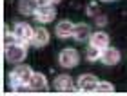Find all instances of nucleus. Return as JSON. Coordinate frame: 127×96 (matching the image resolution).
Wrapping results in <instances>:
<instances>
[{
    "mask_svg": "<svg viewBox=\"0 0 127 96\" xmlns=\"http://www.w3.org/2000/svg\"><path fill=\"white\" fill-rule=\"evenodd\" d=\"M58 62H60L62 67H65V69H73V67H76L80 64V53L76 49H73V47L62 49L60 54H58Z\"/></svg>",
    "mask_w": 127,
    "mask_h": 96,
    "instance_id": "3",
    "label": "nucleus"
},
{
    "mask_svg": "<svg viewBox=\"0 0 127 96\" xmlns=\"http://www.w3.org/2000/svg\"><path fill=\"white\" fill-rule=\"evenodd\" d=\"M40 5H42L40 0H18V11L22 15H26V16L34 15Z\"/></svg>",
    "mask_w": 127,
    "mask_h": 96,
    "instance_id": "10",
    "label": "nucleus"
},
{
    "mask_svg": "<svg viewBox=\"0 0 127 96\" xmlns=\"http://www.w3.org/2000/svg\"><path fill=\"white\" fill-rule=\"evenodd\" d=\"M31 44L34 47H44V46H47L49 44V31L45 29V27H34V31H33V40Z\"/></svg>",
    "mask_w": 127,
    "mask_h": 96,
    "instance_id": "8",
    "label": "nucleus"
},
{
    "mask_svg": "<svg viewBox=\"0 0 127 96\" xmlns=\"http://www.w3.org/2000/svg\"><path fill=\"white\" fill-rule=\"evenodd\" d=\"M29 89L31 91H45L47 89V78L42 72H33L29 80Z\"/></svg>",
    "mask_w": 127,
    "mask_h": 96,
    "instance_id": "13",
    "label": "nucleus"
},
{
    "mask_svg": "<svg viewBox=\"0 0 127 96\" xmlns=\"http://www.w3.org/2000/svg\"><path fill=\"white\" fill-rule=\"evenodd\" d=\"M33 27L27 24V22H18L13 27V38L20 44H29L33 40Z\"/></svg>",
    "mask_w": 127,
    "mask_h": 96,
    "instance_id": "4",
    "label": "nucleus"
},
{
    "mask_svg": "<svg viewBox=\"0 0 127 96\" xmlns=\"http://www.w3.org/2000/svg\"><path fill=\"white\" fill-rule=\"evenodd\" d=\"M89 44L93 47L102 51V49H105L109 46V35H107V33H103V31H95L93 35H91V38H89Z\"/></svg>",
    "mask_w": 127,
    "mask_h": 96,
    "instance_id": "9",
    "label": "nucleus"
},
{
    "mask_svg": "<svg viewBox=\"0 0 127 96\" xmlns=\"http://www.w3.org/2000/svg\"><path fill=\"white\" fill-rule=\"evenodd\" d=\"M98 78L95 74H82L78 78V91L80 93H96Z\"/></svg>",
    "mask_w": 127,
    "mask_h": 96,
    "instance_id": "6",
    "label": "nucleus"
},
{
    "mask_svg": "<svg viewBox=\"0 0 127 96\" xmlns=\"http://www.w3.org/2000/svg\"><path fill=\"white\" fill-rule=\"evenodd\" d=\"M102 2H113V0H102Z\"/></svg>",
    "mask_w": 127,
    "mask_h": 96,
    "instance_id": "20",
    "label": "nucleus"
},
{
    "mask_svg": "<svg viewBox=\"0 0 127 96\" xmlns=\"http://www.w3.org/2000/svg\"><path fill=\"white\" fill-rule=\"evenodd\" d=\"M96 93H100V94H113L114 93V85L109 83V82H98Z\"/></svg>",
    "mask_w": 127,
    "mask_h": 96,
    "instance_id": "15",
    "label": "nucleus"
},
{
    "mask_svg": "<svg viewBox=\"0 0 127 96\" xmlns=\"http://www.w3.org/2000/svg\"><path fill=\"white\" fill-rule=\"evenodd\" d=\"M100 53H102L100 49H96V47H93V46H89V49H87V53H85V56H87V60H89V62H96L98 58H100Z\"/></svg>",
    "mask_w": 127,
    "mask_h": 96,
    "instance_id": "16",
    "label": "nucleus"
},
{
    "mask_svg": "<svg viewBox=\"0 0 127 96\" xmlns=\"http://www.w3.org/2000/svg\"><path fill=\"white\" fill-rule=\"evenodd\" d=\"M73 29H74V24L73 22H69V20H62L56 24V36L58 38H69V36H73Z\"/></svg>",
    "mask_w": 127,
    "mask_h": 96,
    "instance_id": "14",
    "label": "nucleus"
},
{
    "mask_svg": "<svg viewBox=\"0 0 127 96\" xmlns=\"http://www.w3.org/2000/svg\"><path fill=\"white\" fill-rule=\"evenodd\" d=\"M31 76H33V71H31L29 65H18L15 71H11V74H9V83H11V87H13V85H18V83H27V85H29Z\"/></svg>",
    "mask_w": 127,
    "mask_h": 96,
    "instance_id": "2",
    "label": "nucleus"
},
{
    "mask_svg": "<svg viewBox=\"0 0 127 96\" xmlns=\"http://www.w3.org/2000/svg\"><path fill=\"white\" fill-rule=\"evenodd\" d=\"M96 24H98V25H105V24H107V18H105L103 15L96 16Z\"/></svg>",
    "mask_w": 127,
    "mask_h": 96,
    "instance_id": "17",
    "label": "nucleus"
},
{
    "mask_svg": "<svg viewBox=\"0 0 127 96\" xmlns=\"http://www.w3.org/2000/svg\"><path fill=\"white\" fill-rule=\"evenodd\" d=\"M100 60L103 62L105 65H116L118 62H120V51L116 47H105V49H102V53H100Z\"/></svg>",
    "mask_w": 127,
    "mask_h": 96,
    "instance_id": "7",
    "label": "nucleus"
},
{
    "mask_svg": "<svg viewBox=\"0 0 127 96\" xmlns=\"http://www.w3.org/2000/svg\"><path fill=\"white\" fill-rule=\"evenodd\" d=\"M87 13H89L91 16H93V15L96 13V7H95V5H93V4H91V5H89V7H87Z\"/></svg>",
    "mask_w": 127,
    "mask_h": 96,
    "instance_id": "18",
    "label": "nucleus"
},
{
    "mask_svg": "<svg viewBox=\"0 0 127 96\" xmlns=\"http://www.w3.org/2000/svg\"><path fill=\"white\" fill-rule=\"evenodd\" d=\"M55 91H60V93L74 91L71 76H69V74H60V76H56V78H55Z\"/></svg>",
    "mask_w": 127,
    "mask_h": 96,
    "instance_id": "12",
    "label": "nucleus"
},
{
    "mask_svg": "<svg viewBox=\"0 0 127 96\" xmlns=\"http://www.w3.org/2000/svg\"><path fill=\"white\" fill-rule=\"evenodd\" d=\"M42 2H44V4H51V5H56V4L60 2V0H42Z\"/></svg>",
    "mask_w": 127,
    "mask_h": 96,
    "instance_id": "19",
    "label": "nucleus"
},
{
    "mask_svg": "<svg viewBox=\"0 0 127 96\" xmlns=\"http://www.w3.org/2000/svg\"><path fill=\"white\" fill-rule=\"evenodd\" d=\"M33 16H34V20H36L38 24H49V22L55 20L56 9H55V5H51V4H42Z\"/></svg>",
    "mask_w": 127,
    "mask_h": 96,
    "instance_id": "5",
    "label": "nucleus"
},
{
    "mask_svg": "<svg viewBox=\"0 0 127 96\" xmlns=\"http://www.w3.org/2000/svg\"><path fill=\"white\" fill-rule=\"evenodd\" d=\"M73 38L76 42H87L89 38H91V27L87 24H76L74 25V29H73Z\"/></svg>",
    "mask_w": 127,
    "mask_h": 96,
    "instance_id": "11",
    "label": "nucleus"
},
{
    "mask_svg": "<svg viewBox=\"0 0 127 96\" xmlns=\"http://www.w3.org/2000/svg\"><path fill=\"white\" fill-rule=\"evenodd\" d=\"M4 54H5V60L11 62V64H20L27 56V44H20L16 40L7 42L4 47Z\"/></svg>",
    "mask_w": 127,
    "mask_h": 96,
    "instance_id": "1",
    "label": "nucleus"
}]
</instances>
